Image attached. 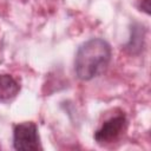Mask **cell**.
<instances>
[{
    "label": "cell",
    "instance_id": "obj_1",
    "mask_svg": "<svg viewBox=\"0 0 151 151\" xmlns=\"http://www.w3.org/2000/svg\"><path fill=\"white\" fill-rule=\"evenodd\" d=\"M112 58L110 44L101 38H92L77 51L74 58V71L80 80L88 81L100 76L109 66Z\"/></svg>",
    "mask_w": 151,
    "mask_h": 151
},
{
    "label": "cell",
    "instance_id": "obj_2",
    "mask_svg": "<svg viewBox=\"0 0 151 151\" xmlns=\"http://www.w3.org/2000/svg\"><path fill=\"white\" fill-rule=\"evenodd\" d=\"M13 147L18 151L42 150L38 133V126L33 122H24L14 125Z\"/></svg>",
    "mask_w": 151,
    "mask_h": 151
},
{
    "label": "cell",
    "instance_id": "obj_3",
    "mask_svg": "<svg viewBox=\"0 0 151 151\" xmlns=\"http://www.w3.org/2000/svg\"><path fill=\"white\" fill-rule=\"evenodd\" d=\"M127 119L124 113H118L106 119L94 132V140L100 145H107L117 142L124 133Z\"/></svg>",
    "mask_w": 151,
    "mask_h": 151
},
{
    "label": "cell",
    "instance_id": "obj_4",
    "mask_svg": "<svg viewBox=\"0 0 151 151\" xmlns=\"http://www.w3.org/2000/svg\"><path fill=\"white\" fill-rule=\"evenodd\" d=\"M20 91L19 83L7 73H0V101H9Z\"/></svg>",
    "mask_w": 151,
    "mask_h": 151
},
{
    "label": "cell",
    "instance_id": "obj_5",
    "mask_svg": "<svg viewBox=\"0 0 151 151\" xmlns=\"http://www.w3.org/2000/svg\"><path fill=\"white\" fill-rule=\"evenodd\" d=\"M143 45H144V31L140 29V26L133 27L132 34L129 44L126 45V48L130 50L131 53H136V50H138L139 52L140 48H143Z\"/></svg>",
    "mask_w": 151,
    "mask_h": 151
},
{
    "label": "cell",
    "instance_id": "obj_6",
    "mask_svg": "<svg viewBox=\"0 0 151 151\" xmlns=\"http://www.w3.org/2000/svg\"><path fill=\"white\" fill-rule=\"evenodd\" d=\"M137 7L146 14H150V0H137Z\"/></svg>",
    "mask_w": 151,
    "mask_h": 151
}]
</instances>
